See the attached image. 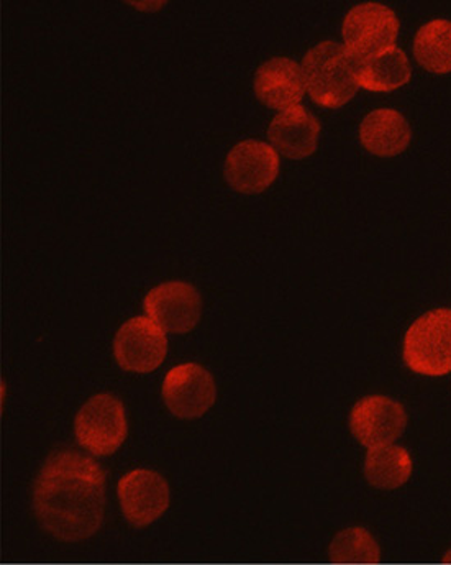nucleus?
I'll list each match as a JSON object with an SVG mask.
<instances>
[{"label":"nucleus","mask_w":451,"mask_h":565,"mask_svg":"<svg viewBox=\"0 0 451 565\" xmlns=\"http://www.w3.org/2000/svg\"><path fill=\"white\" fill-rule=\"evenodd\" d=\"M410 63L402 50L394 49L358 63V86L373 93H389L409 83Z\"/></svg>","instance_id":"nucleus-15"},{"label":"nucleus","mask_w":451,"mask_h":565,"mask_svg":"<svg viewBox=\"0 0 451 565\" xmlns=\"http://www.w3.org/2000/svg\"><path fill=\"white\" fill-rule=\"evenodd\" d=\"M412 467V457L404 447H372L366 454L365 477L376 489L393 490L410 479Z\"/></svg>","instance_id":"nucleus-16"},{"label":"nucleus","mask_w":451,"mask_h":565,"mask_svg":"<svg viewBox=\"0 0 451 565\" xmlns=\"http://www.w3.org/2000/svg\"><path fill=\"white\" fill-rule=\"evenodd\" d=\"M74 433L77 443L94 456H112L129 433L122 402L107 393L93 396L77 413Z\"/></svg>","instance_id":"nucleus-4"},{"label":"nucleus","mask_w":451,"mask_h":565,"mask_svg":"<svg viewBox=\"0 0 451 565\" xmlns=\"http://www.w3.org/2000/svg\"><path fill=\"white\" fill-rule=\"evenodd\" d=\"M329 556L335 564H376L382 551L365 527H348L336 534L330 544Z\"/></svg>","instance_id":"nucleus-18"},{"label":"nucleus","mask_w":451,"mask_h":565,"mask_svg":"<svg viewBox=\"0 0 451 565\" xmlns=\"http://www.w3.org/2000/svg\"><path fill=\"white\" fill-rule=\"evenodd\" d=\"M404 360L419 375L451 373V309L427 312L414 322L404 339Z\"/></svg>","instance_id":"nucleus-3"},{"label":"nucleus","mask_w":451,"mask_h":565,"mask_svg":"<svg viewBox=\"0 0 451 565\" xmlns=\"http://www.w3.org/2000/svg\"><path fill=\"white\" fill-rule=\"evenodd\" d=\"M358 60L345 45L319 43L302 60V73L309 94L329 109L345 106L358 89Z\"/></svg>","instance_id":"nucleus-2"},{"label":"nucleus","mask_w":451,"mask_h":565,"mask_svg":"<svg viewBox=\"0 0 451 565\" xmlns=\"http://www.w3.org/2000/svg\"><path fill=\"white\" fill-rule=\"evenodd\" d=\"M399 33L396 13L382 3H359L343 20L345 46L358 62L394 49Z\"/></svg>","instance_id":"nucleus-5"},{"label":"nucleus","mask_w":451,"mask_h":565,"mask_svg":"<svg viewBox=\"0 0 451 565\" xmlns=\"http://www.w3.org/2000/svg\"><path fill=\"white\" fill-rule=\"evenodd\" d=\"M117 494L124 516L135 527L150 526L170 508V487L153 470H131L120 480Z\"/></svg>","instance_id":"nucleus-9"},{"label":"nucleus","mask_w":451,"mask_h":565,"mask_svg":"<svg viewBox=\"0 0 451 565\" xmlns=\"http://www.w3.org/2000/svg\"><path fill=\"white\" fill-rule=\"evenodd\" d=\"M417 62L423 68L437 74L451 71V22L433 20L417 33L414 42Z\"/></svg>","instance_id":"nucleus-17"},{"label":"nucleus","mask_w":451,"mask_h":565,"mask_svg":"<svg viewBox=\"0 0 451 565\" xmlns=\"http://www.w3.org/2000/svg\"><path fill=\"white\" fill-rule=\"evenodd\" d=\"M33 508L46 533L65 543L94 536L103 526L106 473L89 457L53 454L36 477Z\"/></svg>","instance_id":"nucleus-1"},{"label":"nucleus","mask_w":451,"mask_h":565,"mask_svg":"<svg viewBox=\"0 0 451 565\" xmlns=\"http://www.w3.org/2000/svg\"><path fill=\"white\" fill-rule=\"evenodd\" d=\"M143 306L147 318L171 334L193 331L201 319V296L190 282H163L144 296Z\"/></svg>","instance_id":"nucleus-7"},{"label":"nucleus","mask_w":451,"mask_h":565,"mask_svg":"<svg viewBox=\"0 0 451 565\" xmlns=\"http://www.w3.org/2000/svg\"><path fill=\"white\" fill-rule=\"evenodd\" d=\"M279 158L271 145L245 140L225 160V178L240 193H259L278 177Z\"/></svg>","instance_id":"nucleus-11"},{"label":"nucleus","mask_w":451,"mask_h":565,"mask_svg":"<svg viewBox=\"0 0 451 565\" xmlns=\"http://www.w3.org/2000/svg\"><path fill=\"white\" fill-rule=\"evenodd\" d=\"M215 396L214 379L197 363L174 366L164 376L163 399L178 418H201L214 405Z\"/></svg>","instance_id":"nucleus-6"},{"label":"nucleus","mask_w":451,"mask_h":565,"mask_svg":"<svg viewBox=\"0 0 451 565\" xmlns=\"http://www.w3.org/2000/svg\"><path fill=\"white\" fill-rule=\"evenodd\" d=\"M409 124L397 110L378 109L363 119L359 139L366 150L378 157H396L410 143Z\"/></svg>","instance_id":"nucleus-14"},{"label":"nucleus","mask_w":451,"mask_h":565,"mask_svg":"<svg viewBox=\"0 0 451 565\" xmlns=\"http://www.w3.org/2000/svg\"><path fill=\"white\" fill-rule=\"evenodd\" d=\"M404 406L386 396H366L353 406L350 429L359 444L368 447L389 446L406 429Z\"/></svg>","instance_id":"nucleus-10"},{"label":"nucleus","mask_w":451,"mask_h":565,"mask_svg":"<svg viewBox=\"0 0 451 565\" xmlns=\"http://www.w3.org/2000/svg\"><path fill=\"white\" fill-rule=\"evenodd\" d=\"M255 93L271 109H291L304 97V73L292 60H269L255 74Z\"/></svg>","instance_id":"nucleus-12"},{"label":"nucleus","mask_w":451,"mask_h":565,"mask_svg":"<svg viewBox=\"0 0 451 565\" xmlns=\"http://www.w3.org/2000/svg\"><path fill=\"white\" fill-rule=\"evenodd\" d=\"M445 563L451 564V550L445 554Z\"/></svg>","instance_id":"nucleus-19"},{"label":"nucleus","mask_w":451,"mask_h":565,"mask_svg":"<svg viewBox=\"0 0 451 565\" xmlns=\"http://www.w3.org/2000/svg\"><path fill=\"white\" fill-rule=\"evenodd\" d=\"M321 136V124L302 106L282 110L268 129L272 147L292 160H302L314 153Z\"/></svg>","instance_id":"nucleus-13"},{"label":"nucleus","mask_w":451,"mask_h":565,"mask_svg":"<svg viewBox=\"0 0 451 565\" xmlns=\"http://www.w3.org/2000/svg\"><path fill=\"white\" fill-rule=\"evenodd\" d=\"M114 353L127 372H153L167 356V332L150 318L130 319L117 332Z\"/></svg>","instance_id":"nucleus-8"}]
</instances>
